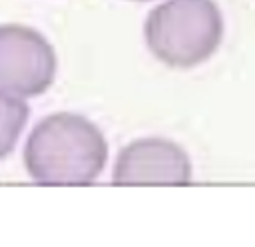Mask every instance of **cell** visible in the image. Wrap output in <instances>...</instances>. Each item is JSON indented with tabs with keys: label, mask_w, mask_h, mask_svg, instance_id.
Wrapping results in <instances>:
<instances>
[{
	"label": "cell",
	"mask_w": 255,
	"mask_h": 247,
	"mask_svg": "<svg viewBox=\"0 0 255 247\" xmlns=\"http://www.w3.org/2000/svg\"><path fill=\"white\" fill-rule=\"evenodd\" d=\"M223 32V14L215 0H165L143 22L147 50L175 70L207 62L217 52Z\"/></svg>",
	"instance_id": "obj_2"
},
{
	"label": "cell",
	"mask_w": 255,
	"mask_h": 247,
	"mask_svg": "<svg viewBox=\"0 0 255 247\" xmlns=\"http://www.w3.org/2000/svg\"><path fill=\"white\" fill-rule=\"evenodd\" d=\"M191 161L185 149L165 137H139L120 149L114 169V185H187Z\"/></svg>",
	"instance_id": "obj_4"
},
{
	"label": "cell",
	"mask_w": 255,
	"mask_h": 247,
	"mask_svg": "<svg viewBox=\"0 0 255 247\" xmlns=\"http://www.w3.org/2000/svg\"><path fill=\"white\" fill-rule=\"evenodd\" d=\"M22 161L38 185H90L108 163V141L88 118L56 112L32 127Z\"/></svg>",
	"instance_id": "obj_1"
},
{
	"label": "cell",
	"mask_w": 255,
	"mask_h": 247,
	"mask_svg": "<svg viewBox=\"0 0 255 247\" xmlns=\"http://www.w3.org/2000/svg\"><path fill=\"white\" fill-rule=\"evenodd\" d=\"M30 118V108L24 98L0 90V159L8 157Z\"/></svg>",
	"instance_id": "obj_5"
},
{
	"label": "cell",
	"mask_w": 255,
	"mask_h": 247,
	"mask_svg": "<svg viewBox=\"0 0 255 247\" xmlns=\"http://www.w3.org/2000/svg\"><path fill=\"white\" fill-rule=\"evenodd\" d=\"M56 74V50L44 34L22 24H0V90L36 98L52 88Z\"/></svg>",
	"instance_id": "obj_3"
},
{
	"label": "cell",
	"mask_w": 255,
	"mask_h": 247,
	"mask_svg": "<svg viewBox=\"0 0 255 247\" xmlns=\"http://www.w3.org/2000/svg\"><path fill=\"white\" fill-rule=\"evenodd\" d=\"M133 2H149V0H133Z\"/></svg>",
	"instance_id": "obj_6"
}]
</instances>
